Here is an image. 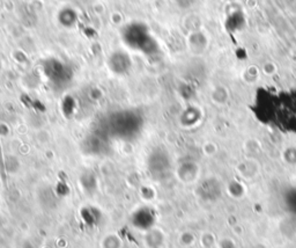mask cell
Instances as JSON below:
<instances>
[{"label": "cell", "mask_w": 296, "mask_h": 248, "mask_svg": "<svg viewBox=\"0 0 296 248\" xmlns=\"http://www.w3.org/2000/svg\"><path fill=\"white\" fill-rule=\"evenodd\" d=\"M155 222L154 211L148 207L139 208L133 212L131 223L139 231H150Z\"/></svg>", "instance_id": "1"}, {"label": "cell", "mask_w": 296, "mask_h": 248, "mask_svg": "<svg viewBox=\"0 0 296 248\" xmlns=\"http://www.w3.org/2000/svg\"><path fill=\"white\" fill-rule=\"evenodd\" d=\"M109 68L115 75H125L126 72L130 71L131 69L132 63H131V58L129 57L128 54L123 51H116L110 56L109 58Z\"/></svg>", "instance_id": "2"}, {"label": "cell", "mask_w": 296, "mask_h": 248, "mask_svg": "<svg viewBox=\"0 0 296 248\" xmlns=\"http://www.w3.org/2000/svg\"><path fill=\"white\" fill-rule=\"evenodd\" d=\"M122 243L121 239L115 235H110L105 237L103 243H102V247L103 248H121Z\"/></svg>", "instance_id": "3"}]
</instances>
